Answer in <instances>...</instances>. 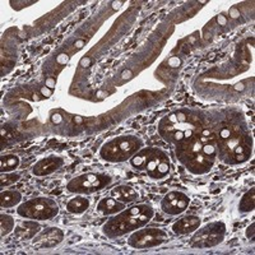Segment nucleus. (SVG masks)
<instances>
[{"mask_svg": "<svg viewBox=\"0 0 255 255\" xmlns=\"http://www.w3.org/2000/svg\"><path fill=\"white\" fill-rule=\"evenodd\" d=\"M176 154L189 172L207 174L217 158V136L208 129H202L190 139L179 143Z\"/></svg>", "mask_w": 255, "mask_h": 255, "instance_id": "nucleus-1", "label": "nucleus"}, {"mask_svg": "<svg viewBox=\"0 0 255 255\" xmlns=\"http://www.w3.org/2000/svg\"><path fill=\"white\" fill-rule=\"evenodd\" d=\"M38 226L36 221L29 220L26 222H22L19 226L15 229V235L20 239V240H26V239H31L36 235L38 232Z\"/></svg>", "mask_w": 255, "mask_h": 255, "instance_id": "nucleus-17", "label": "nucleus"}, {"mask_svg": "<svg viewBox=\"0 0 255 255\" xmlns=\"http://www.w3.org/2000/svg\"><path fill=\"white\" fill-rule=\"evenodd\" d=\"M18 179H19V175H15V174H13V172H5V174H4V172H1V179H0L1 188L15 183V181H18Z\"/></svg>", "mask_w": 255, "mask_h": 255, "instance_id": "nucleus-23", "label": "nucleus"}, {"mask_svg": "<svg viewBox=\"0 0 255 255\" xmlns=\"http://www.w3.org/2000/svg\"><path fill=\"white\" fill-rule=\"evenodd\" d=\"M190 204V198L181 191H170L163 197L161 202V209L166 215L177 216L181 215L188 209Z\"/></svg>", "mask_w": 255, "mask_h": 255, "instance_id": "nucleus-11", "label": "nucleus"}, {"mask_svg": "<svg viewBox=\"0 0 255 255\" xmlns=\"http://www.w3.org/2000/svg\"><path fill=\"white\" fill-rule=\"evenodd\" d=\"M52 120H54V123H60L61 122L60 115H54L52 116Z\"/></svg>", "mask_w": 255, "mask_h": 255, "instance_id": "nucleus-25", "label": "nucleus"}, {"mask_svg": "<svg viewBox=\"0 0 255 255\" xmlns=\"http://www.w3.org/2000/svg\"><path fill=\"white\" fill-rule=\"evenodd\" d=\"M64 159L58 156H50L46 158L40 159L38 162L32 168V174L35 176H46V175L52 174L58 171L59 168L63 167Z\"/></svg>", "mask_w": 255, "mask_h": 255, "instance_id": "nucleus-12", "label": "nucleus"}, {"mask_svg": "<svg viewBox=\"0 0 255 255\" xmlns=\"http://www.w3.org/2000/svg\"><path fill=\"white\" fill-rule=\"evenodd\" d=\"M0 227H1V236L4 238V236L9 235L14 230L15 221L10 216L3 215L1 216V221H0Z\"/></svg>", "mask_w": 255, "mask_h": 255, "instance_id": "nucleus-22", "label": "nucleus"}, {"mask_svg": "<svg viewBox=\"0 0 255 255\" xmlns=\"http://www.w3.org/2000/svg\"><path fill=\"white\" fill-rule=\"evenodd\" d=\"M195 234L190 240V245L193 248L207 249L213 248L222 243L226 235V225L223 222H212L203 229L195 230Z\"/></svg>", "mask_w": 255, "mask_h": 255, "instance_id": "nucleus-9", "label": "nucleus"}, {"mask_svg": "<svg viewBox=\"0 0 255 255\" xmlns=\"http://www.w3.org/2000/svg\"><path fill=\"white\" fill-rule=\"evenodd\" d=\"M142 139L138 136H116L102 145L100 149V157L108 162H124L131 158L136 152H139L142 149Z\"/></svg>", "mask_w": 255, "mask_h": 255, "instance_id": "nucleus-6", "label": "nucleus"}, {"mask_svg": "<svg viewBox=\"0 0 255 255\" xmlns=\"http://www.w3.org/2000/svg\"><path fill=\"white\" fill-rule=\"evenodd\" d=\"M90 207V200L86 197H76L67 203V211L73 215H81Z\"/></svg>", "mask_w": 255, "mask_h": 255, "instance_id": "nucleus-19", "label": "nucleus"}, {"mask_svg": "<svg viewBox=\"0 0 255 255\" xmlns=\"http://www.w3.org/2000/svg\"><path fill=\"white\" fill-rule=\"evenodd\" d=\"M153 216L154 211L147 204L130 207L109 220L102 227V231L110 239L120 238L144 227Z\"/></svg>", "mask_w": 255, "mask_h": 255, "instance_id": "nucleus-2", "label": "nucleus"}, {"mask_svg": "<svg viewBox=\"0 0 255 255\" xmlns=\"http://www.w3.org/2000/svg\"><path fill=\"white\" fill-rule=\"evenodd\" d=\"M22 202V194L17 190L1 191L0 194V206L1 208H12Z\"/></svg>", "mask_w": 255, "mask_h": 255, "instance_id": "nucleus-18", "label": "nucleus"}, {"mask_svg": "<svg viewBox=\"0 0 255 255\" xmlns=\"http://www.w3.org/2000/svg\"><path fill=\"white\" fill-rule=\"evenodd\" d=\"M63 238V232L59 229H49L41 232V235L36 239V244L41 248H51L60 243Z\"/></svg>", "mask_w": 255, "mask_h": 255, "instance_id": "nucleus-15", "label": "nucleus"}, {"mask_svg": "<svg viewBox=\"0 0 255 255\" xmlns=\"http://www.w3.org/2000/svg\"><path fill=\"white\" fill-rule=\"evenodd\" d=\"M18 216L26 220L46 221L56 217L59 213V206L55 200L49 198H37L20 204L17 209Z\"/></svg>", "mask_w": 255, "mask_h": 255, "instance_id": "nucleus-7", "label": "nucleus"}, {"mask_svg": "<svg viewBox=\"0 0 255 255\" xmlns=\"http://www.w3.org/2000/svg\"><path fill=\"white\" fill-rule=\"evenodd\" d=\"M18 166H19V158L14 154H6V156H1V158H0V170H1V172L14 171Z\"/></svg>", "mask_w": 255, "mask_h": 255, "instance_id": "nucleus-20", "label": "nucleus"}, {"mask_svg": "<svg viewBox=\"0 0 255 255\" xmlns=\"http://www.w3.org/2000/svg\"><path fill=\"white\" fill-rule=\"evenodd\" d=\"M199 125L185 113H174L163 118L158 124V133L168 143L179 144L190 139L199 131Z\"/></svg>", "mask_w": 255, "mask_h": 255, "instance_id": "nucleus-4", "label": "nucleus"}, {"mask_svg": "<svg viewBox=\"0 0 255 255\" xmlns=\"http://www.w3.org/2000/svg\"><path fill=\"white\" fill-rule=\"evenodd\" d=\"M131 166L145 171L153 180L163 179L170 172V159L158 148H143L130 158Z\"/></svg>", "mask_w": 255, "mask_h": 255, "instance_id": "nucleus-5", "label": "nucleus"}, {"mask_svg": "<svg viewBox=\"0 0 255 255\" xmlns=\"http://www.w3.org/2000/svg\"><path fill=\"white\" fill-rule=\"evenodd\" d=\"M125 206L127 204L120 202V200L115 199L114 197H109V198H104L99 202L97 204V212L101 213V215L105 216H110V215H118L122 211H124Z\"/></svg>", "mask_w": 255, "mask_h": 255, "instance_id": "nucleus-14", "label": "nucleus"}, {"mask_svg": "<svg viewBox=\"0 0 255 255\" xmlns=\"http://www.w3.org/2000/svg\"><path fill=\"white\" fill-rule=\"evenodd\" d=\"M167 234L161 229H139L131 232V235L128 239L129 247L134 249H151L162 245L167 240Z\"/></svg>", "mask_w": 255, "mask_h": 255, "instance_id": "nucleus-10", "label": "nucleus"}, {"mask_svg": "<svg viewBox=\"0 0 255 255\" xmlns=\"http://www.w3.org/2000/svg\"><path fill=\"white\" fill-rule=\"evenodd\" d=\"M247 238L248 239H253V238H254V223H252V226H250L249 229H248Z\"/></svg>", "mask_w": 255, "mask_h": 255, "instance_id": "nucleus-24", "label": "nucleus"}, {"mask_svg": "<svg viewBox=\"0 0 255 255\" xmlns=\"http://www.w3.org/2000/svg\"><path fill=\"white\" fill-rule=\"evenodd\" d=\"M252 154V139L239 127L223 128L217 138V157L227 163H241Z\"/></svg>", "mask_w": 255, "mask_h": 255, "instance_id": "nucleus-3", "label": "nucleus"}, {"mask_svg": "<svg viewBox=\"0 0 255 255\" xmlns=\"http://www.w3.org/2000/svg\"><path fill=\"white\" fill-rule=\"evenodd\" d=\"M200 222L202 221L197 216H188V217L176 221L172 225L171 230L176 235H188V234H191V232H194L195 230L199 229Z\"/></svg>", "mask_w": 255, "mask_h": 255, "instance_id": "nucleus-13", "label": "nucleus"}, {"mask_svg": "<svg viewBox=\"0 0 255 255\" xmlns=\"http://www.w3.org/2000/svg\"><path fill=\"white\" fill-rule=\"evenodd\" d=\"M254 189H250L249 191H247L245 194L243 195V198L240 199V203H239V209L240 212H252L254 209Z\"/></svg>", "mask_w": 255, "mask_h": 255, "instance_id": "nucleus-21", "label": "nucleus"}, {"mask_svg": "<svg viewBox=\"0 0 255 255\" xmlns=\"http://www.w3.org/2000/svg\"><path fill=\"white\" fill-rule=\"evenodd\" d=\"M111 197L120 200L123 203L128 204L135 202V200L139 198V193L129 185H119L111 190Z\"/></svg>", "mask_w": 255, "mask_h": 255, "instance_id": "nucleus-16", "label": "nucleus"}, {"mask_svg": "<svg viewBox=\"0 0 255 255\" xmlns=\"http://www.w3.org/2000/svg\"><path fill=\"white\" fill-rule=\"evenodd\" d=\"M113 179L105 174H83L74 177L67 184L70 193L77 194H93L110 185Z\"/></svg>", "mask_w": 255, "mask_h": 255, "instance_id": "nucleus-8", "label": "nucleus"}]
</instances>
